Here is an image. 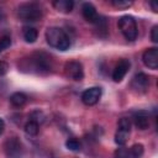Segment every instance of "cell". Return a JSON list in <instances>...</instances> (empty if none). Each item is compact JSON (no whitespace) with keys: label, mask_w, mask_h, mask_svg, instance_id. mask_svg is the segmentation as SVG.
<instances>
[{"label":"cell","mask_w":158,"mask_h":158,"mask_svg":"<svg viewBox=\"0 0 158 158\" xmlns=\"http://www.w3.org/2000/svg\"><path fill=\"white\" fill-rule=\"evenodd\" d=\"M47 43L58 51H67L70 47V38L64 32V30L59 27H48L46 31Z\"/></svg>","instance_id":"1"},{"label":"cell","mask_w":158,"mask_h":158,"mask_svg":"<svg viewBox=\"0 0 158 158\" xmlns=\"http://www.w3.org/2000/svg\"><path fill=\"white\" fill-rule=\"evenodd\" d=\"M17 17L25 22H36L42 17V9L37 2H23L17 7Z\"/></svg>","instance_id":"2"},{"label":"cell","mask_w":158,"mask_h":158,"mask_svg":"<svg viewBox=\"0 0 158 158\" xmlns=\"http://www.w3.org/2000/svg\"><path fill=\"white\" fill-rule=\"evenodd\" d=\"M117 25H118V28H120L121 33L123 35V37L127 41H135L137 38L138 28H137L136 20L132 16H130V15L121 16L118 19Z\"/></svg>","instance_id":"3"},{"label":"cell","mask_w":158,"mask_h":158,"mask_svg":"<svg viewBox=\"0 0 158 158\" xmlns=\"http://www.w3.org/2000/svg\"><path fill=\"white\" fill-rule=\"evenodd\" d=\"M30 63L37 73H47L52 69V59L44 52H36L30 57Z\"/></svg>","instance_id":"4"},{"label":"cell","mask_w":158,"mask_h":158,"mask_svg":"<svg viewBox=\"0 0 158 158\" xmlns=\"http://www.w3.org/2000/svg\"><path fill=\"white\" fill-rule=\"evenodd\" d=\"M131 135V121L127 117H122L120 118L118 123H117V131L115 133V142L118 146H123Z\"/></svg>","instance_id":"5"},{"label":"cell","mask_w":158,"mask_h":158,"mask_svg":"<svg viewBox=\"0 0 158 158\" xmlns=\"http://www.w3.org/2000/svg\"><path fill=\"white\" fill-rule=\"evenodd\" d=\"M5 153L9 158H20L23 152V147L21 141L17 137H10L4 143Z\"/></svg>","instance_id":"6"},{"label":"cell","mask_w":158,"mask_h":158,"mask_svg":"<svg viewBox=\"0 0 158 158\" xmlns=\"http://www.w3.org/2000/svg\"><path fill=\"white\" fill-rule=\"evenodd\" d=\"M64 73H65L67 78H69L72 80H81L84 78L83 64L78 60L67 62L64 65Z\"/></svg>","instance_id":"7"},{"label":"cell","mask_w":158,"mask_h":158,"mask_svg":"<svg viewBox=\"0 0 158 158\" xmlns=\"http://www.w3.org/2000/svg\"><path fill=\"white\" fill-rule=\"evenodd\" d=\"M149 88V78L144 73H137L131 80V89L135 93L143 94Z\"/></svg>","instance_id":"8"},{"label":"cell","mask_w":158,"mask_h":158,"mask_svg":"<svg viewBox=\"0 0 158 158\" xmlns=\"http://www.w3.org/2000/svg\"><path fill=\"white\" fill-rule=\"evenodd\" d=\"M101 94H102V90L100 86H91L86 90L83 91L81 94V101L88 105V106H91V105H95L100 98H101Z\"/></svg>","instance_id":"9"},{"label":"cell","mask_w":158,"mask_h":158,"mask_svg":"<svg viewBox=\"0 0 158 158\" xmlns=\"http://www.w3.org/2000/svg\"><path fill=\"white\" fill-rule=\"evenodd\" d=\"M130 67H131V63L128 59H126V58L120 59L112 70V80L116 83H120L125 78L127 72L130 70Z\"/></svg>","instance_id":"10"},{"label":"cell","mask_w":158,"mask_h":158,"mask_svg":"<svg viewBox=\"0 0 158 158\" xmlns=\"http://www.w3.org/2000/svg\"><path fill=\"white\" fill-rule=\"evenodd\" d=\"M142 62L149 69L156 70L158 68V48L152 47L146 49L142 54Z\"/></svg>","instance_id":"11"},{"label":"cell","mask_w":158,"mask_h":158,"mask_svg":"<svg viewBox=\"0 0 158 158\" xmlns=\"http://www.w3.org/2000/svg\"><path fill=\"white\" fill-rule=\"evenodd\" d=\"M81 15L90 23H95L98 21V19H99V15L96 12L95 6L93 4H90V2H84L81 5Z\"/></svg>","instance_id":"12"},{"label":"cell","mask_w":158,"mask_h":158,"mask_svg":"<svg viewBox=\"0 0 158 158\" xmlns=\"http://www.w3.org/2000/svg\"><path fill=\"white\" fill-rule=\"evenodd\" d=\"M133 122L137 130H147L149 126V117L146 111H137L133 114Z\"/></svg>","instance_id":"13"},{"label":"cell","mask_w":158,"mask_h":158,"mask_svg":"<svg viewBox=\"0 0 158 158\" xmlns=\"http://www.w3.org/2000/svg\"><path fill=\"white\" fill-rule=\"evenodd\" d=\"M52 5L57 11L63 14H69L74 7V2L72 0H56Z\"/></svg>","instance_id":"14"},{"label":"cell","mask_w":158,"mask_h":158,"mask_svg":"<svg viewBox=\"0 0 158 158\" xmlns=\"http://www.w3.org/2000/svg\"><path fill=\"white\" fill-rule=\"evenodd\" d=\"M22 36L27 43H33L38 37V31L32 26H25L22 28Z\"/></svg>","instance_id":"15"},{"label":"cell","mask_w":158,"mask_h":158,"mask_svg":"<svg viewBox=\"0 0 158 158\" xmlns=\"http://www.w3.org/2000/svg\"><path fill=\"white\" fill-rule=\"evenodd\" d=\"M26 101H27V96H26L23 93H21V91H16V93H14V94L10 96V102H11L15 107H21V106H23V105L26 104Z\"/></svg>","instance_id":"16"},{"label":"cell","mask_w":158,"mask_h":158,"mask_svg":"<svg viewBox=\"0 0 158 158\" xmlns=\"http://www.w3.org/2000/svg\"><path fill=\"white\" fill-rule=\"evenodd\" d=\"M25 132H26V135H28V136H31V137H35V136H37L38 135V131H40V125L37 123V122H35V121H32V120H30V121H27L26 122V125H25Z\"/></svg>","instance_id":"17"},{"label":"cell","mask_w":158,"mask_h":158,"mask_svg":"<svg viewBox=\"0 0 158 158\" xmlns=\"http://www.w3.org/2000/svg\"><path fill=\"white\" fill-rule=\"evenodd\" d=\"M143 153H144V147L141 143H135L128 151L130 158H141L143 156Z\"/></svg>","instance_id":"18"},{"label":"cell","mask_w":158,"mask_h":158,"mask_svg":"<svg viewBox=\"0 0 158 158\" xmlns=\"http://www.w3.org/2000/svg\"><path fill=\"white\" fill-rule=\"evenodd\" d=\"M65 147L69 149V151H73V152H79L81 149V143L77 139V138H69L65 141Z\"/></svg>","instance_id":"19"},{"label":"cell","mask_w":158,"mask_h":158,"mask_svg":"<svg viewBox=\"0 0 158 158\" xmlns=\"http://www.w3.org/2000/svg\"><path fill=\"white\" fill-rule=\"evenodd\" d=\"M111 4L117 7V9H127L132 5V1H128V0H112Z\"/></svg>","instance_id":"20"},{"label":"cell","mask_w":158,"mask_h":158,"mask_svg":"<svg viewBox=\"0 0 158 158\" xmlns=\"http://www.w3.org/2000/svg\"><path fill=\"white\" fill-rule=\"evenodd\" d=\"M44 115H43V112L42 111H33L31 115H30V120H32V121H35V122H37L38 125L41 123V122H43L44 121Z\"/></svg>","instance_id":"21"},{"label":"cell","mask_w":158,"mask_h":158,"mask_svg":"<svg viewBox=\"0 0 158 158\" xmlns=\"http://www.w3.org/2000/svg\"><path fill=\"white\" fill-rule=\"evenodd\" d=\"M10 46H11V38L9 36H4L0 38V53L6 48H9Z\"/></svg>","instance_id":"22"},{"label":"cell","mask_w":158,"mask_h":158,"mask_svg":"<svg viewBox=\"0 0 158 158\" xmlns=\"http://www.w3.org/2000/svg\"><path fill=\"white\" fill-rule=\"evenodd\" d=\"M151 40L154 43H158V26H153L151 30Z\"/></svg>","instance_id":"23"},{"label":"cell","mask_w":158,"mask_h":158,"mask_svg":"<svg viewBox=\"0 0 158 158\" xmlns=\"http://www.w3.org/2000/svg\"><path fill=\"white\" fill-rule=\"evenodd\" d=\"M116 158H130L128 151L125 149V148H120V149L116 152Z\"/></svg>","instance_id":"24"},{"label":"cell","mask_w":158,"mask_h":158,"mask_svg":"<svg viewBox=\"0 0 158 158\" xmlns=\"http://www.w3.org/2000/svg\"><path fill=\"white\" fill-rule=\"evenodd\" d=\"M9 72V64L5 60H0V75H5Z\"/></svg>","instance_id":"25"},{"label":"cell","mask_w":158,"mask_h":158,"mask_svg":"<svg viewBox=\"0 0 158 158\" xmlns=\"http://www.w3.org/2000/svg\"><path fill=\"white\" fill-rule=\"evenodd\" d=\"M4 130H5V122L2 118H0V135L4 132Z\"/></svg>","instance_id":"26"},{"label":"cell","mask_w":158,"mask_h":158,"mask_svg":"<svg viewBox=\"0 0 158 158\" xmlns=\"http://www.w3.org/2000/svg\"><path fill=\"white\" fill-rule=\"evenodd\" d=\"M149 5L152 6V10H153L154 12H157V11H158V6H157V4H156L154 1H152V2H149Z\"/></svg>","instance_id":"27"},{"label":"cell","mask_w":158,"mask_h":158,"mask_svg":"<svg viewBox=\"0 0 158 158\" xmlns=\"http://www.w3.org/2000/svg\"><path fill=\"white\" fill-rule=\"evenodd\" d=\"M0 16H1V10H0Z\"/></svg>","instance_id":"28"}]
</instances>
